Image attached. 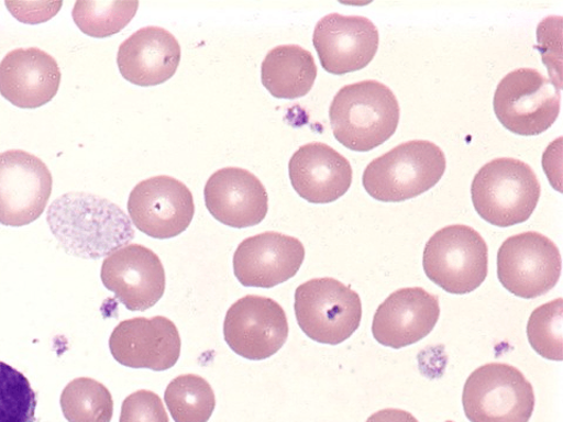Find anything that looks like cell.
I'll list each match as a JSON object with an SVG mask.
<instances>
[{"mask_svg": "<svg viewBox=\"0 0 563 422\" xmlns=\"http://www.w3.org/2000/svg\"><path fill=\"white\" fill-rule=\"evenodd\" d=\"M47 223L66 253L85 259L111 255L135 237L125 211L87 192H68L53 201Z\"/></svg>", "mask_w": 563, "mask_h": 422, "instance_id": "1", "label": "cell"}, {"mask_svg": "<svg viewBox=\"0 0 563 422\" xmlns=\"http://www.w3.org/2000/svg\"><path fill=\"white\" fill-rule=\"evenodd\" d=\"M333 136L350 151L369 152L393 137L400 108L389 87L376 80L346 85L329 111Z\"/></svg>", "mask_w": 563, "mask_h": 422, "instance_id": "2", "label": "cell"}, {"mask_svg": "<svg viewBox=\"0 0 563 422\" xmlns=\"http://www.w3.org/2000/svg\"><path fill=\"white\" fill-rule=\"evenodd\" d=\"M445 170L442 148L431 141H408L368 164L363 186L377 201L402 202L429 191L442 180Z\"/></svg>", "mask_w": 563, "mask_h": 422, "instance_id": "3", "label": "cell"}, {"mask_svg": "<svg viewBox=\"0 0 563 422\" xmlns=\"http://www.w3.org/2000/svg\"><path fill=\"white\" fill-rule=\"evenodd\" d=\"M472 202L492 225L514 226L530 220L539 203L541 186L534 170L512 157L496 158L475 174Z\"/></svg>", "mask_w": 563, "mask_h": 422, "instance_id": "4", "label": "cell"}, {"mask_svg": "<svg viewBox=\"0 0 563 422\" xmlns=\"http://www.w3.org/2000/svg\"><path fill=\"white\" fill-rule=\"evenodd\" d=\"M422 267L444 291L466 295L477 290L488 274V246L475 229L453 224L440 229L426 245Z\"/></svg>", "mask_w": 563, "mask_h": 422, "instance_id": "5", "label": "cell"}, {"mask_svg": "<svg viewBox=\"0 0 563 422\" xmlns=\"http://www.w3.org/2000/svg\"><path fill=\"white\" fill-rule=\"evenodd\" d=\"M295 314L310 340L339 345L360 327L362 301L356 291L338 279L314 278L296 289Z\"/></svg>", "mask_w": 563, "mask_h": 422, "instance_id": "6", "label": "cell"}, {"mask_svg": "<svg viewBox=\"0 0 563 422\" xmlns=\"http://www.w3.org/2000/svg\"><path fill=\"white\" fill-rule=\"evenodd\" d=\"M463 408L470 422H528L534 412L536 395L517 367L489 363L467 378Z\"/></svg>", "mask_w": 563, "mask_h": 422, "instance_id": "7", "label": "cell"}, {"mask_svg": "<svg viewBox=\"0 0 563 422\" xmlns=\"http://www.w3.org/2000/svg\"><path fill=\"white\" fill-rule=\"evenodd\" d=\"M493 108L501 125L518 135L536 136L549 131L561 108L559 88L538 69L519 68L498 85Z\"/></svg>", "mask_w": 563, "mask_h": 422, "instance_id": "8", "label": "cell"}, {"mask_svg": "<svg viewBox=\"0 0 563 422\" xmlns=\"http://www.w3.org/2000/svg\"><path fill=\"white\" fill-rule=\"evenodd\" d=\"M497 264L501 286L523 299H536L551 291L562 269L558 245L536 232L507 238L498 252Z\"/></svg>", "mask_w": 563, "mask_h": 422, "instance_id": "9", "label": "cell"}, {"mask_svg": "<svg viewBox=\"0 0 563 422\" xmlns=\"http://www.w3.org/2000/svg\"><path fill=\"white\" fill-rule=\"evenodd\" d=\"M223 336L240 357L255 362L268 359L287 343V314L272 298L245 296L227 311Z\"/></svg>", "mask_w": 563, "mask_h": 422, "instance_id": "10", "label": "cell"}, {"mask_svg": "<svg viewBox=\"0 0 563 422\" xmlns=\"http://www.w3.org/2000/svg\"><path fill=\"white\" fill-rule=\"evenodd\" d=\"M53 179L40 157L25 151L0 154V223L24 226L44 213Z\"/></svg>", "mask_w": 563, "mask_h": 422, "instance_id": "11", "label": "cell"}, {"mask_svg": "<svg viewBox=\"0 0 563 422\" xmlns=\"http://www.w3.org/2000/svg\"><path fill=\"white\" fill-rule=\"evenodd\" d=\"M128 208L136 229L157 240L181 235L196 214L191 191L181 181L166 175L137 184L131 192Z\"/></svg>", "mask_w": 563, "mask_h": 422, "instance_id": "12", "label": "cell"}, {"mask_svg": "<svg viewBox=\"0 0 563 422\" xmlns=\"http://www.w3.org/2000/svg\"><path fill=\"white\" fill-rule=\"evenodd\" d=\"M101 280L130 311H146L163 298L166 274L158 256L144 245L130 244L102 263Z\"/></svg>", "mask_w": 563, "mask_h": 422, "instance_id": "13", "label": "cell"}, {"mask_svg": "<svg viewBox=\"0 0 563 422\" xmlns=\"http://www.w3.org/2000/svg\"><path fill=\"white\" fill-rule=\"evenodd\" d=\"M312 43L327 73L343 76L374 60L379 33L365 16L330 13L317 23Z\"/></svg>", "mask_w": 563, "mask_h": 422, "instance_id": "14", "label": "cell"}, {"mask_svg": "<svg viewBox=\"0 0 563 422\" xmlns=\"http://www.w3.org/2000/svg\"><path fill=\"white\" fill-rule=\"evenodd\" d=\"M110 349L122 366L163 373L178 363L181 338L178 327L166 316H139L121 322L114 329Z\"/></svg>", "mask_w": 563, "mask_h": 422, "instance_id": "15", "label": "cell"}, {"mask_svg": "<svg viewBox=\"0 0 563 422\" xmlns=\"http://www.w3.org/2000/svg\"><path fill=\"white\" fill-rule=\"evenodd\" d=\"M306 258L301 241L268 232L245 238L234 254V274L246 288L272 289L291 279Z\"/></svg>", "mask_w": 563, "mask_h": 422, "instance_id": "16", "label": "cell"}, {"mask_svg": "<svg viewBox=\"0 0 563 422\" xmlns=\"http://www.w3.org/2000/svg\"><path fill=\"white\" fill-rule=\"evenodd\" d=\"M439 316L438 296L422 288L399 289L378 307L373 334L379 344L399 349L427 338Z\"/></svg>", "mask_w": 563, "mask_h": 422, "instance_id": "17", "label": "cell"}, {"mask_svg": "<svg viewBox=\"0 0 563 422\" xmlns=\"http://www.w3.org/2000/svg\"><path fill=\"white\" fill-rule=\"evenodd\" d=\"M205 202L211 216L238 229L260 224L269 209L266 188L253 173L236 167L222 168L210 176Z\"/></svg>", "mask_w": 563, "mask_h": 422, "instance_id": "18", "label": "cell"}, {"mask_svg": "<svg viewBox=\"0 0 563 422\" xmlns=\"http://www.w3.org/2000/svg\"><path fill=\"white\" fill-rule=\"evenodd\" d=\"M60 82L58 63L37 47L13 49L0 63V95L15 108H42L57 96Z\"/></svg>", "mask_w": 563, "mask_h": 422, "instance_id": "19", "label": "cell"}, {"mask_svg": "<svg viewBox=\"0 0 563 422\" xmlns=\"http://www.w3.org/2000/svg\"><path fill=\"white\" fill-rule=\"evenodd\" d=\"M181 62V47L174 35L157 26L140 29L123 42L117 63L123 78L151 87L173 78Z\"/></svg>", "mask_w": 563, "mask_h": 422, "instance_id": "20", "label": "cell"}, {"mask_svg": "<svg viewBox=\"0 0 563 422\" xmlns=\"http://www.w3.org/2000/svg\"><path fill=\"white\" fill-rule=\"evenodd\" d=\"M289 176L299 197L310 203L327 204L345 196L352 184V167L332 147L311 143L292 155Z\"/></svg>", "mask_w": 563, "mask_h": 422, "instance_id": "21", "label": "cell"}, {"mask_svg": "<svg viewBox=\"0 0 563 422\" xmlns=\"http://www.w3.org/2000/svg\"><path fill=\"white\" fill-rule=\"evenodd\" d=\"M316 78L317 66L311 53L298 45L277 46L262 63V84L277 99L306 97Z\"/></svg>", "mask_w": 563, "mask_h": 422, "instance_id": "22", "label": "cell"}, {"mask_svg": "<svg viewBox=\"0 0 563 422\" xmlns=\"http://www.w3.org/2000/svg\"><path fill=\"white\" fill-rule=\"evenodd\" d=\"M165 402L174 422H208L217 407L214 390L206 379L196 375L172 380Z\"/></svg>", "mask_w": 563, "mask_h": 422, "instance_id": "23", "label": "cell"}, {"mask_svg": "<svg viewBox=\"0 0 563 422\" xmlns=\"http://www.w3.org/2000/svg\"><path fill=\"white\" fill-rule=\"evenodd\" d=\"M68 422H111L114 402L108 387L91 378L70 381L60 398Z\"/></svg>", "mask_w": 563, "mask_h": 422, "instance_id": "24", "label": "cell"}, {"mask_svg": "<svg viewBox=\"0 0 563 422\" xmlns=\"http://www.w3.org/2000/svg\"><path fill=\"white\" fill-rule=\"evenodd\" d=\"M139 2H77L73 16L80 31L92 38H109L133 20Z\"/></svg>", "mask_w": 563, "mask_h": 422, "instance_id": "25", "label": "cell"}, {"mask_svg": "<svg viewBox=\"0 0 563 422\" xmlns=\"http://www.w3.org/2000/svg\"><path fill=\"white\" fill-rule=\"evenodd\" d=\"M37 397L29 379L0 362V422H34Z\"/></svg>", "mask_w": 563, "mask_h": 422, "instance_id": "26", "label": "cell"}, {"mask_svg": "<svg viewBox=\"0 0 563 422\" xmlns=\"http://www.w3.org/2000/svg\"><path fill=\"white\" fill-rule=\"evenodd\" d=\"M563 301L555 299L536 309L527 324V337L538 355L562 362Z\"/></svg>", "mask_w": 563, "mask_h": 422, "instance_id": "27", "label": "cell"}, {"mask_svg": "<svg viewBox=\"0 0 563 422\" xmlns=\"http://www.w3.org/2000/svg\"><path fill=\"white\" fill-rule=\"evenodd\" d=\"M120 422H169L161 397L140 390L122 402Z\"/></svg>", "mask_w": 563, "mask_h": 422, "instance_id": "28", "label": "cell"}, {"mask_svg": "<svg viewBox=\"0 0 563 422\" xmlns=\"http://www.w3.org/2000/svg\"><path fill=\"white\" fill-rule=\"evenodd\" d=\"M366 422H419L411 413L399 409H385L374 413Z\"/></svg>", "mask_w": 563, "mask_h": 422, "instance_id": "29", "label": "cell"}, {"mask_svg": "<svg viewBox=\"0 0 563 422\" xmlns=\"http://www.w3.org/2000/svg\"><path fill=\"white\" fill-rule=\"evenodd\" d=\"M445 422H454V421H450V420H449V421H445Z\"/></svg>", "mask_w": 563, "mask_h": 422, "instance_id": "30", "label": "cell"}]
</instances>
